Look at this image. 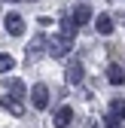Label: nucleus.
Returning <instances> with one entry per match:
<instances>
[{
  "mask_svg": "<svg viewBox=\"0 0 125 128\" xmlns=\"http://www.w3.org/2000/svg\"><path fill=\"white\" fill-rule=\"evenodd\" d=\"M30 104H34L37 110H46V107H49V88H46L43 82H37L34 88H30Z\"/></svg>",
  "mask_w": 125,
  "mask_h": 128,
  "instance_id": "f257e3e1",
  "label": "nucleus"
},
{
  "mask_svg": "<svg viewBox=\"0 0 125 128\" xmlns=\"http://www.w3.org/2000/svg\"><path fill=\"white\" fill-rule=\"evenodd\" d=\"M46 46H49V55H52V58H64V55L70 52V40H67V37H52Z\"/></svg>",
  "mask_w": 125,
  "mask_h": 128,
  "instance_id": "f03ea898",
  "label": "nucleus"
},
{
  "mask_svg": "<svg viewBox=\"0 0 125 128\" xmlns=\"http://www.w3.org/2000/svg\"><path fill=\"white\" fill-rule=\"evenodd\" d=\"M3 24H6V30H9L12 37H22V30H24V22H22L18 12H9L6 18H3Z\"/></svg>",
  "mask_w": 125,
  "mask_h": 128,
  "instance_id": "7ed1b4c3",
  "label": "nucleus"
},
{
  "mask_svg": "<svg viewBox=\"0 0 125 128\" xmlns=\"http://www.w3.org/2000/svg\"><path fill=\"white\" fill-rule=\"evenodd\" d=\"M88 22H92V9H88V3H80L73 9V24L80 28V24H88Z\"/></svg>",
  "mask_w": 125,
  "mask_h": 128,
  "instance_id": "20e7f679",
  "label": "nucleus"
},
{
  "mask_svg": "<svg viewBox=\"0 0 125 128\" xmlns=\"http://www.w3.org/2000/svg\"><path fill=\"white\" fill-rule=\"evenodd\" d=\"M73 122V110L70 107H58V113H55V128H67Z\"/></svg>",
  "mask_w": 125,
  "mask_h": 128,
  "instance_id": "39448f33",
  "label": "nucleus"
},
{
  "mask_svg": "<svg viewBox=\"0 0 125 128\" xmlns=\"http://www.w3.org/2000/svg\"><path fill=\"white\" fill-rule=\"evenodd\" d=\"M95 28H98V34H113V18H110V15H107V12H101L98 15V18H95Z\"/></svg>",
  "mask_w": 125,
  "mask_h": 128,
  "instance_id": "423d86ee",
  "label": "nucleus"
},
{
  "mask_svg": "<svg viewBox=\"0 0 125 128\" xmlns=\"http://www.w3.org/2000/svg\"><path fill=\"white\" fill-rule=\"evenodd\" d=\"M107 79H110L113 86H122L125 82V70L119 67V64H110V67H107Z\"/></svg>",
  "mask_w": 125,
  "mask_h": 128,
  "instance_id": "0eeeda50",
  "label": "nucleus"
},
{
  "mask_svg": "<svg viewBox=\"0 0 125 128\" xmlns=\"http://www.w3.org/2000/svg\"><path fill=\"white\" fill-rule=\"evenodd\" d=\"M67 82H70V86H80V82H82V64H80V61L67 67Z\"/></svg>",
  "mask_w": 125,
  "mask_h": 128,
  "instance_id": "6e6552de",
  "label": "nucleus"
},
{
  "mask_svg": "<svg viewBox=\"0 0 125 128\" xmlns=\"http://www.w3.org/2000/svg\"><path fill=\"white\" fill-rule=\"evenodd\" d=\"M110 116H116V119H122V116H125V101H122V98L110 101Z\"/></svg>",
  "mask_w": 125,
  "mask_h": 128,
  "instance_id": "1a4fd4ad",
  "label": "nucleus"
},
{
  "mask_svg": "<svg viewBox=\"0 0 125 128\" xmlns=\"http://www.w3.org/2000/svg\"><path fill=\"white\" fill-rule=\"evenodd\" d=\"M12 67H15V58L6 55V52H0V73H9Z\"/></svg>",
  "mask_w": 125,
  "mask_h": 128,
  "instance_id": "9d476101",
  "label": "nucleus"
},
{
  "mask_svg": "<svg viewBox=\"0 0 125 128\" xmlns=\"http://www.w3.org/2000/svg\"><path fill=\"white\" fill-rule=\"evenodd\" d=\"M73 30H76L73 18H64V22H61V37H67V40H73Z\"/></svg>",
  "mask_w": 125,
  "mask_h": 128,
  "instance_id": "9b49d317",
  "label": "nucleus"
},
{
  "mask_svg": "<svg viewBox=\"0 0 125 128\" xmlns=\"http://www.w3.org/2000/svg\"><path fill=\"white\" fill-rule=\"evenodd\" d=\"M6 86L12 88V94H15V98H22V94H24V86L18 82V79H6Z\"/></svg>",
  "mask_w": 125,
  "mask_h": 128,
  "instance_id": "f8f14e48",
  "label": "nucleus"
},
{
  "mask_svg": "<svg viewBox=\"0 0 125 128\" xmlns=\"http://www.w3.org/2000/svg\"><path fill=\"white\" fill-rule=\"evenodd\" d=\"M3 104H6V107L12 110V113H22V101H18V98H15V94H9V98H6Z\"/></svg>",
  "mask_w": 125,
  "mask_h": 128,
  "instance_id": "ddd939ff",
  "label": "nucleus"
},
{
  "mask_svg": "<svg viewBox=\"0 0 125 128\" xmlns=\"http://www.w3.org/2000/svg\"><path fill=\"white\" fill-rule=\"evenodd\" d=\"M43 46H46V37H34V40H30V55L43 52Z\"/></svg>",
  "mask_w": 125,
  "mask_h": 128,
  "instance_id": "4468645a",
  "label": "nucleus"
},
{
  "mask_svg": "<svg viewBox=\"0 0 125 128\" xmlns=\"http://www.w3.org/2000/svg\"><path fill=\"white\" fill-rule=\"evenodd\" d=\"M119 122H122V119H116V116H107V119H104V128H122Z\"/></svg>",
  "mask_w": 125,
  "mask_h": 128,
  "instance_id": "2eb2a0df",
  "label": "nucleus"
},
{
  "mask_svg": "<svg viewBox=\"0 0 125 128\" xmlns=\"http://www.w3.org/2000/svg\"><path fill=\"white\" fill-rule=\"evenodd\" d=\"M15 3H18V0H15Z\"/></svg>",
  "mask_w": 125,
  "mask_h": 128,
  "instance_id": "dca6fc26",
  "label": "nucleus"
}]
</instances>
